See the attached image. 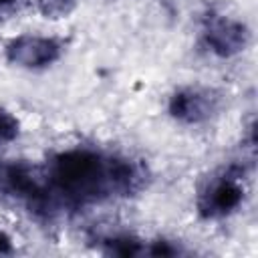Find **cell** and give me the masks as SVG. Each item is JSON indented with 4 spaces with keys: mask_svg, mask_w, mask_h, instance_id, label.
I'll return each mask as SVG.
<instances>
[{
    "mask_svg": "<svg viewBox=\"0 0 258 258\" xmlns=\"http://www.w3.org/2000/svg\"><path fill=\"white\" fill-rule=\"evenodd\" d=\"M46 187L54 204L87 206L117 196L113 183V157L89 147H73L56 153L44 171Z\"/></svg>",
    "mask_w": 258,
    "mask_h": 258,
    "instance_id": "1",
    "label": "cell"
},
{
    "mask_svg": "<svg viewBox=\"0 0 258 258\" xmlns=\"http://www.w3.org/2000/svg\"><path fill=\"white\" fill-rule=\"evenodd\" d=\"M0 194L36 212L52 210L44 173L26 161H0Z\"/></svg>",
    "mask_w": 258,
    "mask_h": 258,
    "instance_id": "2",
    "label": "cell"
},
{
    "mask_svg": "<svg viewBox=\"0 0 258 258\" xmlns=\"http://www.w3.org/2000/svg\"><path fill=\"white\" fill-rule=\"evenodd\" d=\"M242 171L228 169L224 175L210 179L198 196V212L206 220H218L234 214L244 202V187L240 183Z\"/></svg>",
    "mask_w": 258,
    "mask_h": 258,
    "instance_id": "3",
    "label": "cell"
},
{
    "mask_svg": "<svg viewBox=\"0 0 258 258\" xmlns=\"http://www.w3.org/2000/svg\"><path fill=\"white\" fill-rule=\"evenodd\" d=\"M62 46L58 40L40 34H20L6 44V60L18 69L40 71L60 58Z\"/></svg>",
    "mask_w": 258,
    "mask_h": 258,
    "instance_id": "4",
    "label": "cell"
},
{
    "mask_svg": "<svg viewBox=\"0 0 258 258\" xmlns=\"http://www.w3.org/2000/svg\"><path fill=\"white\" fill-rule=\"evenodd\" d=\"M202 34L208 50L222 58H230L242 52L250 40L246 24L230 16H210Z\"/></svg>",
    "mask_w": 258,
    "mask_h": 258,
    "instance_id": "5",
    "label": "cell"
},
{
    "mask_svg": "<svg viewBox=\"0 0 258 258\" xmlns=\"http://www.w3.org/2000/svg\"><path fill=\"white\" fill-rule=\"evenodd\" d=\"M218 107V97L212 91L200 87H183L177 89L167 103L169 115L185 125H198L208 121Z\"/></svg>",
    "mask_w": 258,
    "mask_h": 258,
    "instance_id": "6",
    "label": "cell"
},
{
    "mask_svg": "<svg viewBox=\"0 0 258 258\" xmlns=\"http://www.w3.org/2000/svg\"><path fill=\"white\" fill-rule=\"evenodd\" d=\"M105 252L111 256H121V258H131V256H141L145 254V244L137 240L135 236L119 234V236H109L103 240Z\"/></svg>",
    "mask_w": 258,
    "mask_h": 258,
    "instance_id": "7",
    "label": "cell"
},
{
    "mask_svg": "<svg viewBox=\"0 0 258 258\" xmlns=\"http://www.w3.org/2000/svg\"><path fill=\"white\" fill-rule=\"evenodd\" d=\"M77 0H36L38 12L44 18H62L75 8Z\"/></svg>",
    "mask_w": 258,
    "mask_h": 258,
    "instance_id": "8",
    "label": "cell"
},
{
    "mask_svg": "<svg viewBox=\"0 0 258 258\" xmlns=\"http://www.w3.org/2000/svg\"><path fill=\"white\" fill-rule=\"evenodd\" d=\"M18 131H20L18 119L14 115H10L8 111H0V145L16 139Z\"/></svg>",
    "mask_w": 258,
    "mask_h": 258,
    "instance_id": "9",
    "label": "cell"
},
{
    "mask_svg": "<svg viewBox=\"0 0 258 258\" xmlns=\"http://www.w3.org/2000/svg\"><path fill=\"white\" fill-rule=\"evenodd\" d=\"M145 254H151V256H177L179 248L173 242L161 238V240H155L149 246H145Z\"/></svg>",
    "mask_w": 258,
    "mask_h": 258,
    "instance_id": "10",
    "label": "cell"
},
{
    "mask_svg": "<svg viewBox=\"0 0 258 258\" xmlns=\"http://www.w3.org/2000/svg\"><path fill=\"white\" fill-rule=\"evenodd\" d=\"M12 250H14V246H12V238H10L4 230H0V256H4V254H12Z\"/></svg>",
    "mask_w": 258,
    "mask_h": 258,
    "instance_id": "11",
    "label": "cell"
},
{
    "mask_svg": "<svg viewBox=\"0 0 258 258\" xmlns=\"http://www.w3.org/2000/svg\"><path fill=\"white\" fill-rule=\"evenodd\" d=\"M12 2H16V0H0V8H4V6H10Z\"/></svg>",
    "mask_w": 258,
    "mask_h": 258,
    "instance_id": "12",
    "label": "cell"
}]
</instances>
